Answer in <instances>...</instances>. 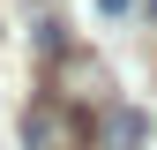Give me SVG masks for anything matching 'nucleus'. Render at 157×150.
Listing matches in <instances>:
<instances>
[{
	"label": "nucleus",
	"mask_w": 157,
	"mask_h": 150,
	"mask_svg": "<svg viewBox=\"0 0 157 150\" xmlns=\"http://www.w3.org/2000/svg\"><path fill=\"white\" fill-rule=\"evenodd\" d=\"M97 8H105V15H127V0H97Z\"/></svg>",
	"instance_id": "20e7f679"
},
{
	"label": "nucleus",
	"mask_w": 157,
	"mask_h": 150,
	"mask_svg": "<svg viewBox=\"0 0 157 150\" xmlns=\"http://www.w3.org/2000/svg\"><path fill=\"white\" fill-rule=\"evenodd\" d=\"M142 143H150V120H142L135 105H120V112L105 120V150H142Z\"/></svg>",
	"instance_id": "7ed1b4c3"
},
{
	"label": "nucleus",
	"mask_w": 157,
	"mask_h": 150,
	"mask_svg": "<svg viewBox=\"0 0 157 150\" xmlns=\"http://www.w3.org/2000/svg\"><path fill=\"white\" fill-rule=\"evenodd\" d=\"M52 90H60L67 105H90L97 90H105V68H97L90 53H60V60H52Z\"/></svg>",
	"instance_id": "f03ea898"
},
{
	"label": "nucleus",
	"mask_w": 157,
	"mask_h": 150,
	"mask_svg": "<svg viewBox=\"0 0 157 150\" xmlns=\"http://www.w3.org/2000/svg\"><path fill=\"white\" fill-rule=\"evenodd\" d=\"M23 143L30 150H90V120H82V105H67L60 90H45L23 112Z\"/></svg>",
	"instance_id": "f257e3e1"
}]
</instances>
